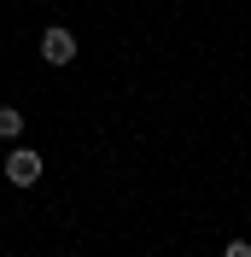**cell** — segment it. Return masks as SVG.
<instances>
[{
    "label": "cell",
    "mask_w": 251,
    "mask_h": 257,
    "mask_svg": "<svg viewBox=\"0 0 251 257\" xmlns=\"http://www.w3.org/2000/svg\"><path fill=\"white\" fill-rule=\"evenodd\" d=\"M24 135V111L18 105H0V141H18Z\"/></svg>",
    "instance_id": "obj_3"
},
{
    "label": "cell",
    "mask_w": 251,
    "mask_h": 257,
    "mask_svg": "<svg viewBox=\"0 0 251 257\" xmlns=\"http://www.w3.org/2000/svg\"><path fill=\"white\" fill-rule=\"evenodd\" d=\"M222 257H251V240H228V245H222Z\"/></svg>",
    "instance_id": "obj_4"
},
{
    "label": "cell",
    "mask_w": 251,
    "mask_h": 257,
    "mask_svg": "<svg viewBox=\"0 0 251 257\" xmlns=\"http://www.w3.org/2000/svg\"><path fill=\"white\" fill-rule=\"evenodd\" d=\"M41 59H47L53 70H64V64H76V35L64 30V24H47V30H41Z\"/></svg>",
    "instance_id": "obj_2"
},
{
    "label": "cell",
    "mask_w": 251,
    "mask_h": 257,
    "mask_svg": "<svg viewBox=\"0 0 251 257\" xmlns=\"http://www.w3.org/2000/svg\"><path fill=\"white\" fill-rule=\"evenodd\" d=\"M41 170H47V158H41L35 146H12V152H6V181H12V187H35Z\"/></svg>",
    "instance_id": "obj_1"
}]
</instances>
